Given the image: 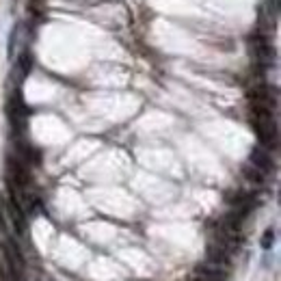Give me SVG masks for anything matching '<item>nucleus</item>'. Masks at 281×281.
<instances>
[{
    "label": "nucleus",
    "mask_w": 281,
    "mask_h": 281,
    "mask_svg": "<svg viewBox=\"0 0 281 281\" xmlns=\"http://www.w3.org/2000/svg\"><path fill=\"white\" fill-rule=\"evenodd\" d=\"M2 205H4V214H7L9 225L13 227L18 236H24L26 234V214H24V208H22L20 199L15 197L13 193H9V199Z\"/></svg>",
    "instance_id": "obj_1"
},
{
    "label": "nucleus",
    "mask_w": 281,
    "mask_h": 281,
    "mask_svg": "<svg viewBox=\"0 0 281 281\" xmlns=\"http://www.w3.org/2000/svg\"><path fill=\"white\" fill-rule=\"evenodd\" d=\"M197 281H227L225 268L210 262V259H205L203 264L197 266Z\"/></svg>",
    "instance_id": "obj_2"
},
{
    "label": "nucleus",
    "mask_w": 281,
    "mask_h": 281,
    "mask_svg": "<svg viewBox=\"0 0 281 281\" xmlns=\"http://www.w3.org/2000/svg\"><path fill=\"white\" fill-rule=\"evenodd\" d=\"M9 175H11V182L15 184L18 188H26L30 184V173L28 169H26L24 165H22L20 160H15V158H9Z\"/></svg>",
    "instance_id": "obj_3"
},
{
    "label": "nucleus",
    "mask_w": 281,
    "mask_h": 281,
    "mask_svg": "<svg viewBox=\"0 0 281 281\" xmlns=\"http://www.w3.org/2000/svg\"><path fill=\"white\" fill-rule=\"evenodd\" d=\"M249 158H251V165L255 167V169H259L262 173H268L270 169H273V158H270V154L264 147H253Z\"/></svg>",
    "instance_id": "obj_4"
},
{
    "label": "nucleus",
    "mask_w": 281,
    "mask_h": 281,
    "mask_svg": "<svg viewBox=\"0 0 281 281\" xmlns=\"http://www.w3.org/2000/svg\"><path fill=\"white\" fill-rule=\"evenodd\" d=\"M253 50H255V56L259 61H270L273 58V48H270L266 37H262V35L253 37Z\"/></svg>",
    "instance_id": "obj_5"
},
{
    "label": "nucleus",
    "mask_w": 281,
    "mask_h": 281,
    "mask_svg": "<svg viewBox=\"0 0 281 281\" xmlns=\"http://www.w3.org/2000/svg\"><path fill=\"white\" fill-rule=\"evenodd\" d=\"M32 54L28 52V50H24L20 54V58H18V67H20V72H22V76H28L30 72H32Z\"/></svg>",
    "instance_id": "obj_6"
},
{
    "label": "nucleus",
    "mask_w": 281,
    "mask_h": 281,
    "mask_svg": "<svg viewBox=\"0 0 281 281\" xmlns=\"http://www.w3.org/2000/svg\"><path fill=\"white\" fill-rule=\"evenodd\" d=\"M245 175H247V180H251L253 184H262L264 182V177H266V173H262L259 169H255V167H247L245 169Z\"/></svg>",
    "instance_id": "obj_7"
},
{
    "label": "nucleus",
    "mask_w": 281,
    "mask_h": 281,
    "mask_svg": "<svg viewBox=\"0 0 281 281\" xmlns=\"http://www.w3.org/2000/svg\"><path fill=\"white\" fill-rule=\"evenodd\" d=\"M273 242H275V231L268 227V229L264 231L262 242H259V245H262V249H270V247H273Z\"/></svg>",
    "instance_id": "obj_8"
},
{
    "label": "nucleus",
    "mask_w": 281,
    "mask_h": 281,
    "mask_svg": "<svg viewBox=\"0 0 281 281\" xmlns=\"http://www.w3.org/2000/svg\"><path fill=\"white\" fill-rule=\"evenodd\" d=\"M18 26H15V28H13V35H9V56H11V54H13V50H15V39H18Z\"/></svg>",
    "instance_id": "obj_9"
},
{
    "label": "nucleus",
    "mask_w": 281,
    "mask_h": 281,
    "mask_svg": "<svg viewBox=\"0 0 281 281\" xmlns=\"http://www.w3.org/2000/svg\"><path fill=\"white\" fill-rule=\"evenodd\" d=\"M195 281H197V279H195Z\"/></svg>",
    "instance_id": "obj_10"
}]
</instances>
